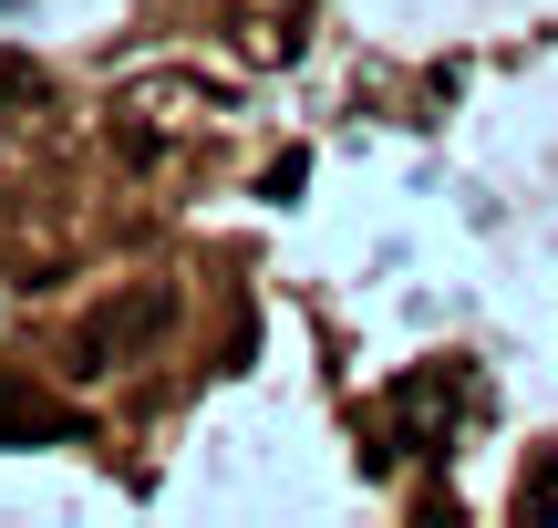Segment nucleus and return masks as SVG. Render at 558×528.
Here are the masks:
<instances>
[{"instance_id": "nucleus-1", "label": "nucleus", "mask_w": 558, "mask_h": 528, "mask_svg": "<svg viewBox=\"0 0 558 528\" xmlns=\"http://www.w3.org/2000/svg\"><path fill=\"white\" fill-rule=\"evenodd\" d=\"M156 311H166L156 290H124L114 311H94V322L73 332V373H114V363H124V343H135V332H156Z\"/></svg>"}, {"instance_id": "nucleus-2", "label": "nucleus", "mask_w": 558, "mask_h": 528, "mask_svg": "<svg viewBox=\"0 0 558 528\" xmlns=\"http://www.w3.org/2000/svg\"><path fill=\"white\" fill-rule=\"evenodd\" d=\"M0 446H62V415L32 384H11V373H0Z\"/></svg>"}]
</instances>
